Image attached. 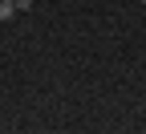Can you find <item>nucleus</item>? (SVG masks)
Masks as SVG:
<instances>
[{
	"label": "nucleus",
	"instance_id": "obj_1",
	"mask_svg": "<svg viewBox=\"0 0 146 134\" xmlns=\"http://www.w3.org/2000/svg\"><path fill=\"white\" fill-rule=\"evenodd\" d=\"M12 12H16V0H0V21H12Z\"/></svg>",
	"mask_w": 146,
	"mask_h": 134
}]
</instances>
